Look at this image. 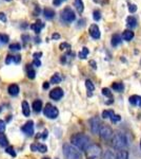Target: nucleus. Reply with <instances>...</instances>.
<instances>
[{
	"label": "nucleus",
	"mask_w": 141,
	"mask_h": 159,
	"mask_svg": "<svg viewBox=\"0 0 141 159\" xmlns=\"http://www.w3.org/2000/svg\"><path fill=\"white\" fill-rule=\"evenodd\" d=\"M61 80H62V78H61L60 74L55 73L52 78H51V83H52V84H59L61 82Z\"/></svg>",
	"instance_id": "bb28decb"
},
{
	"label": "nucleus",
	"mask_w": 141,
	"mask_h": 159,
	"mask_svg": "<svg viewBox=\"0 0 141 159\" xmlns=\"http://www.w3.org/2000/svg\"><path fill=\"white\" fill-rule=\"evenodd\" d=\"M99 135L103 140H110L113 137V129L107 125H101Z\"/></svg>",
	"instance_id": "0eeeda50"
},
{
	"label": "nucleus",
	"mask_w": 141,
	"mask_h": 159,
	"mask_svg": "<svg viewBox=\"0 0 141 159\" xmlns=\"http://www.w3.org/2000/svg\"><path fill=\"white\" fill-rule=\"evenodd\" d=\"M6 153L9 154V155L13 156V157H16V152H15V151H14V148H13L12 147L6 148Z\"/></svg>",
	"instance_id": "e433bc0d"
},
{
	"label": "nucleus",
	"mask_w": 141,
	"mask_h": 159,
	"mask_svg": "<svg viewBox=\"0 0 141 159\" xmlns=\"http://www.w3.org/2000/svg\"><path fill=\"white\" fill-rule=\"evenodd\" d=\"M21 61V56L20 55H15L14 56V63L15 64H19Z\"/></svg>",
	"instance_id": "c03bdc74"
},
{
	"label": "nucleus",
	"mask_w": 141,
	"mask_h": 159,
	"mask_svg": "<svg viewBox=\"0 0 141 159\" xmlns=\"http://www.w3.org/2000/svg\"><path fill=\"white\" fill-rule=\"evenodd\" d=\"M52 38L53 39H59V38H60V35H59L58 33H54L52 35Z\"/></svg>",
	"instance_id": "8fccbe9b"
},
{
	"label": "nucleus",
	"mask_w": 141,
	"mask_h": 159,
	"mask_svg": "<svg viewBox=\"0 0 141 159\" xmlns=\"http://www.w3.org/2000/svg\"><path fill=\"white\" fill-rule=\"evenodd\" d=\"M73 57H74V53L71 52V51H68L66 54L61 56L60 61H61V63H63V64H65V63H68V61H70L71 60H73Z\"/></svg>",
	"instance_id": "a211bd4d"
},
{
	"label": "nucleus",
	"mask_w": 141,
	"mask_h": 159,
	"mask_svg": "<svg viewBox=\"0 0 141 159\" xmlns=\"http://www.w3.org/2000/svg\"><path fill=\"white\" fill-rule=\"evenodd\" d=\"M89 35H91L94 39H99L100 36H101L99 27L97 25H95V24L91 25V27H89Z\"/></svg>",
	"instance_id": "1a4fd4ad"
},
{
	"label": "nucleus",
	"mask_w": 141,
	"mask_h": 159,
	"mask_svg": "<svg viewBox=\"0 0 141 159\" xmlns=\"http://www.w3.org/2000/svg\"><path fill=\"white\" fill-rule=\"evenodd\" d=\"M35 76H36V72L34 69L32 67H27V78L33 80V79H35Z\"/></svg>",
	"instance_id": "7c9ffc66"
},
{
	"label": "nucleus",
	"mask_w": 141,
	"mask_h": 159,
	"mask_svg": "<svg viewBox=\"0 0 141 159\" xmlns=\"http://www.w3.org/2000/svg\"><path fill=\"white\" fill-rule=\"evenodd\" d=\"M22 112L25 117H29L30 114H31V110H30V105L27 103V101H23L22 102Z\"/></svg>",
	"instance_id": "4be33fe9"
},
{
	"label": "nucleus",
	"mask_w": 141,
	"mask_h": 159,
	"mask_svg": "<svg viewBox=\"0 0 141 159\" xmlns=\"http://www.w3.org/2000/svg\"><path fill=\"white\" fill-rule=\"evenodd\" d=\"M89 53V51L88 48H86V47H83V48H82V50H81L80 52H79V57H80L81 60H84V58L88 57Z\"/></svg>",
	"instance_id": "cd10ccee"
},
{
	"label": "nucleus",
	"mask_w": 141,
	"mask_h": 159,
	"mask_svg": "<svg viewBox=\"0 0 141 159\" xmlns=\"http://www.w3.org/2000/svg\"><path fill=\"white\" fill-rule=\"evenodd\" d=\"M59 48H60V50H68V49H71V45L68 43H62L59 46Z\"/></svg>",
	"instance_id": "c9c22d12"
},
{
	"label": "nucleus",
	"mask_w": 141,
	"mask_h": 159,
	"mask_svg": "<svg viewBox=\"0 0 141 159\" xmlns=\"http://www.w3.org/2000/svg\"><path fill=\"white\" fill-rule=\"evenodd\" d=\"M114 115H115L114 110H104V111L102 112V118H103V119H109V118H112Z\"/></svg>",
	"instance_id": "c85d7f7f"
},
{
	"label": "nucleus",
	"mask_w": 141,
	"mask_h": 159,
	"mask_svg": "<svg viewBox=\"0 0 141 159\" xmlns=\"http://www.w3.org/2000/svg\"><path fill=\"white\" fill-rule=\"evenodd\" d=\"M44 24H43V22L41 21V20H39L38 19L37 21L36 22H34V24H33L32 25H31V29H32L33 31H34V32L36 33V34H39L40 32H41V30L43 29V28H44Z\"/></svg>",
	"instance_id": "f8f14e48"
},
{
	"label": "nucleus",
	"mask_w": 141,
	"mask_h": 159,
	"mask_svg": "<svg viewBox=\"0 0 141 159\" xmlns=\"http://www.w3.org/2000/svg\"><path fill=\"white\" fill-rule=\"evenodd\" d=\"M102 94H103V96H106V97H107V98H111V99H112V97H113L112 92H111V90H110L109 88H103V89H102Z\"/></svg>",
	"instance_id": "f704fd0d"
},
{
	"label": "nucleus",
	"mask_w": 141,
	"mask_h": 159,
	"mask_svg": "<svg viewBox=\"0 0 141 159\" xmlns=\"http://www.w3.org/2000/svg\"><path fill=\"white\" fill-rule=\"evenodd\" d=\"M120 119H121V117L119 116V115H114L112 118H111V120H112V122L113 123H116V122H119L120 121Z\"/></svg>",
	"instance_id": "4c0bfd02"
},
{
	"label": "nucleus",
	"mask_w": 141,
	"mask_h": 159,
	"mask_svg": "<svg viewBox=\"0 0 141 159\" xmlns=\"http://www.w3.org/2000/svg\"><path fill=\"white\" fill-rule=\"evenodd\" d=\"M89 142H91L89 137L84 134H81V133L75 134L71 137V143L80 151L88 150V148L89 147Z\"/></svg>",
	"instance_id": "f257e3e1"
},
{
	"label": "nucleus",
	"mask_w": 141,
	"mask_h": 159,
	"mask_svg": "<svg viewBox=\"0 0 141 159\" xmlns=\"http://www.w3.org/2000/svg\"><path fill=\"white\" fill-rule=\"evenodd\" d=\"M0 43H1V34H0Z\"/></svg>",
	"instance_id": "864d4df0"
},
{
	"label": "nucleus",
	"mask_w": 141,
	"mask_h": 159,
	"mask_svg": "<svg viewBox=\"0 0 141 159\" xmlns=\"http://www.w3.org/2000/svg\"><path fill=\"white\" fill-rule=\"evenodd\" d=\"M7 91H9V93L11 94V96L15 97L19 93V87H18V85H16V84H12V85L9 86Z\"/></svg>",
	"instance_id": "dca6fc26"
},
{
	"label": "nucleus",
	"mask_w": 141,
	"mask_h": 159,
	"mask_svg": "<svg viewBox=\"0 0 141 159\" xmlns=\"http://www.w3.org/2000/svg\"><path fill=\"white\" fill-rule=\"evenodd\" d=\"M32 65L35 66V67H40V66H41V61H40L39 60H35V58H34V61H33Z\"/></svg>",
	"instance_id": "ea45409f"
},
{
	"label": "nucleus",
	"mask_w": 141,
	"mask_h": 159,
	"mask_svg": "<svg viewBox=\"0 0 141 159\" xmlns=\"http://www.w3.org/2000/svg\"><path fill=\"white\" fill-rule=\"evenodd\" d=\"M74 4H75V7H76L77 12H78L79 14H81V13L83 12V10H84V6H83L82 0H75Z\"/></svg>",
	"instance_id": "aec40b11"
},
{
	"label": "nucleus",
	"mask_w": 141,
	"mask_h": 159,
	"mask_svg": "<svg viewBox=\"0 0 141 159\" xmlns=\"http://www.w3.org/2000/svg\"><path fill=\"white\" fill-rule=\"evenodd\" d=\"M89 65L92 66V68H93V69H96L97 68L96 61H89Z\"/></svg>",
	"instance_id": "09e8293b"
},
{
	"label": "nucleus",
	"mask_w": 141,
	"mask_h": 159,
	"mask_svg": "<svg viewBox=\"0 0 141 159\" xmlns=\"http://www.w3.org/2000/svg\"><path fill=\"white\" fill-rule=\"evenodd\" d=\"M112 144L116 150H123L124 148L129 145V139H127L126 135L124 133L118 132L113 136Z\"/></svg>",
	"instance_id": "f03ea898"
},
{
	"label": "nucleus",
	"mask_w": 141,
	"mask_h": 159,
	"mask_svg": "<svg viewBox=\"0 0 141 159\" xmlns=\"http://www.w3.org/2000/svg\"><path fill=\"white\" fill-rule=\"evenodd\" d=\"M116 159H129V153L125 150H120L116 155Z\"/></svg>",
	"instance_id": "b1692460"
},
{
	"label": "nucleus",
	"mask_w": 141,
	"mask_h": 159,
	"mask_svg": "<svg viewBox=\"0 0 141 159\" xmlns=\"http://www.w3.org/2000/svg\"><path fill=\"white\" fill-rule=\"evenodd\" d=\"M129 11H130L131 13H135L136 11H137V6H136V4H130Z\"/></svg>",
	"instance_id": "58836bf2"
},
{
	"label": "nucleus",
	"mask_w": 141,
	"mask_h": 159,
	"mask_svg": "<svg viewBox=\"0 0 141 159\" xmlns=\"http://www.w3.org/2000/svg\"><path fill=\"white\" fill-rule=\"evenodd\" d=\"M126 25L130 29H135L137 27V19L135 16H130L126 18Z\"/></svg>",
	"instance_id": "2eb2a0df"
},
{
	"label": "nucleus",
	"mask_w": 141,
	"mask_h": 159,
	"mask_svg": "<svg viewBox=\"0 0 141 159\" xmlns=\"http://www.w3.org/2000/svg\"><path fill=\"white\" fill-rule=\"evenodd\" d=\"M76 19L75 12L71 9L70 7H66L61 11L60 13V20L65 25H68L71 22H73Z\"/></svg>",
	"instance_id": "20e7f679"
},
{
	"label": "nucleus",
	"mask_w": 141,
	"mask_h": 159,
	"mask_svg": "<svg viewBox=\"0 0 141 159\" xmlns=\"http://www.w3.org/2000/svg\"><path fill=\"white\" fill-rule=\"evenodd\" d=\"M22 40H23L24 43H27L30 40V36L29 35H22Z\"/></svg>",
	"instance_id": "de8ad7c7"
},
{
	"label": "nucleus",
	"mask_w": 141,
	"mask_h": 159,
	"mask_svg": "<svg viewBox=\"0 0 141 159\" xmlns=\"http://www.w3.org/2000/svg\"><path fill=\"white\" fill-rule=\"evenodd\" d=\"M63 97V90L61 88H54L52 91L50 92V98L55 100V101H58V100H60L61 98Z\"/></svg>",
	"instance_id": "9d476101"
},
{
	"label": "nucleus",
	"mask_w": 141,
	"mask_h": 159,
	"mask_svg": "<svg viewBox=\"0 0 141 159\" xmlns=\"http://www.w3.org/2000/svg\"><path fill=\"white\" fill-rule=\"evenodd\" d=\"M133 37H134V32L131 30H125L124 32L122 33V38H123L124 40H126V42L132 40Z\"/></svg>",
	"instance_id": "f3484780"
},
{
	"label": "nucleus",
	"mask_w": 141,
	"mask_h": 159,
	"mask_svg": "<svg viewBox=\"0 0 141 159\" xmlns=\"http://www.w3.org/2000/svg\"><path fill=\"white\" fill-rule=\"evenodd\" d=\"M42 108V102L40 100H36L33 103V109H34L35 112H39Z\"/></svg>",
	"instance_id": "393cba45"
},
{
	"label": "nucleus",
	"mask_w": 141,
	"mask_h": 159,
	"mask_svg": "<svg viewBox=\"0 0 141 159\" xmlns=\"http://www.w3.org/2000/svg\"><path fill=\"white\" fill-rule=\"evenodd\" d=\"M47 137H48V130H44V132L42 133V139H45Z\"/></svg>",
	"instance_id": "603ef678"
},
{
	"label": "nucleus",
	"mask_w": 141,
	"mask_h": 159,
	"mask_svg": "<svg viewBox=\"0 0 141 159\" xmlns=\"http://www.w3.org/2000/svg\"><path fill=\"white\" fill-rule=\"evenodd\" d=\"M12 61H14V56H13V55H7V57L6 60V64H11Z\"/></svg>",
	"instance_id": "37998d69"
},
{
	"label": "nucleus",
	"mask_w": 141,
	"mask_h": 159,
	"mask_svg": "<svg viewBox=\"0 0 141 159\" xmlns=\"http://www.w3.org/2000/svg\"><path fill=\"white\" fill-rule=\"evenodd\" d=\"M6 1H12V0H6Z\"/></svg>",
	"instance_id": "6e6d98bb"
},
{
	"label": "nucleus",
	"mask_w": 141,
	"mask_h": 159,
	"mask_svg": "<svg viewBox=\"0 0 141 159\" xmlns=\"http://www.w3.org/2000/svg\"><path fill=\"white\" fill-rule=\"evenodd\" d=\"M130 103L132 105H134V106H136V105H141V97L140 96H132L130 98Z\"/></svg>",
	"instance_id": "5701e85b"
},
{
	"label": "nucleus",
	"mask_w": 141,
	"mask_h": 159,
	"mask_svg": "<svg viewBox=\"0 0 141 159\" xmlns=\"http://www.w3.org/2000/svg\"><path fill=\"white\" fill-rule=\"evenodd\" d=\"M7 144H9V141H7L6 136L0 135V145H1V147H6Z\"/></svg>",
	"instance_id": "473e14b6"
},
{
	"label": "nucleus",
	"mask_w": 141,
	"mask_h": 159,
	"mask_svg": "<svg viewBox=\"0 0 141 159\" xmlns=\"http://www.w3.org/2000/svg\"><path fill=\"white\" fill-rule=\"evenodd\" d=\"M43 114H44L45 117L50 118V119H55V118L58 117L59 111L57 109V107L53 106L52 104H47L43 109Z\"/></svg>",
	"instance_id": "423d86ee"
},
{
	"label": "nucleus",
	"mask_w": 141,
	"mask_h": 159,
	"mask_svg": "<svg viewBox=\"0 0 141 159\" xmlns=\"http://www.w3.org/2000/svg\"><path fill=\"white\" fill-rule=\"evenodd\" d=\"M42 87L44 89H48V87H50V83H48V82H44V83H43V85H42Z\"/></svg>",
	"instance_id": "3c124183"
},
{
	"label": "nucleus",
	"mask_w": 141,
	"mask_h": 159,
	"mask_svg": "<svg viewBox=\"0 0 141 159\" xmlns=\"http://www.w3.org/2000/svg\"><path fill=\"white\" fill-rule=\"evenodd\" d=\"M112 88L114 89L115 91H117V92H121L122 90H123L124 86H123V84H122V83H120V82H117V83L113 84Z\"/></svg>",
	"instance_id": "a878e982"
},
{
	"label": "nucleus",
	"mask_w": 141,
	"mask_h": 159,
	"mask_svg": "<svg viewBox=\"0 0 141 159\" xmlns=\"http://www.w3.org/2000/svg\"><path fill=\"white\" fill-rule=\"evenodd\" d=\"M43 16H44L45 19L52 20L55 17V11L53 9H50V7H45L43 10Z\"/></svg>",
	"instance_id": "4468645a"
},
{
	"label": "nucleus",
	"mask_w": 141,
	"mask_h": 159,
	"mask_svg": "<svg viewBox=\"0 0 141 159\" xmlns=\"http://www.w3.org/2000/svg\"><path fill=\"white\" fill-rule=\"evenodd\" d=\"M31 150L33 152H40V153H45L48 151V148L47 145L44 144H41V143H36V144H32L31 145Z\"/></svg>",
	"instance_id": "ddd939ff"
},
{
	"label": "nucleus",
	"mask_w": 141,
	"mask_h": 159,
	"mask_svg": "<svg viewBox=\"0 0 141 159\" xmlns=\"http://www.w3.org/2000/svg\"><path fill=\"white\" fill-rule=\"evenodd\" d=\"M40 56H42V52H36L33 54V57H34L35 60H39Z\"/></svg>",
	"instance_id": "49530a36"
},
{
	"label": "nucleus",
	"mask_w": 141,
	"mask_h": 159,
	"mask_svg": "<svg viewBox=\"0 0 141 159\" xmlns=\"http://www.w3.org/2000/svg\"><path fill=\"white\" fill-rule=\"evenodd\" d=\"M103 159H115V155L112 151L107 150L103 154Z\"/></svg>",
	"instance_id": "c756f323"
},
{
	"label": "nucleus",
	"mask_w": 141,
	"mask_h": 159,
	"mask_svg": "<svg viewBox=\"0 0 141 159\" xmlns=\"http://www.w3.org/2000/svg\"><path fill=\"white\" fill-rule=\"evenodd\" d=\"M122 38L119 34H114L112 36V46L113 47H117L119 43H121Z\"/></svg>",
	"instance_id": "6ab92c4d"
},
{
	"label": "nucleus",
	"mask_w": 141,
	"mask_h": 159,
	"mask_svg": "<svg viewBox=\"0 0 141 159\" xmlns=\"http://www.w3.org/2000/svg\"><path fill=\"white\" fill-rule=\"evenodd\" d=\"M6 130V123H4L2 120H0V133L4 132Z\"/></svg>",
	"instance_id": "a19ab883"
},
{
	"label": "nucleus",
	"mask_w": 141,
	"mask_h": 159,
	"mask_svg": "<svg viewBox=\"0 0 141 159\" xmlns=\"http://www.w3.org/2000/svg\"><path fill=\"white\" fill-rule=\"evenodd\" d=\"M21 49V46H20V43H11L10 45V50L11 51H18Z\"/></svg>",
	"instance_id": "72a5a7b5"
},
{
	"label": "nucleus",
	"mask_w": 141,
	"mask_h": 159,
	"mask_svg": "<svg viewBox=\"0 0 141 159\" xmlns=\"http://www.w3.org/2000/svg\"><path fill=\"white\" fill-rule=\"evenodd\" d=\"M63 1H66V0H53V4L55 7H59Z\"/></svg>",
	"instance_id": "79ce46f5"
},
{
	"label": "nucleus",
	"mask_w": 141,
	"mask_h": 159,
	"mask_svg": "<svg viewBox=\"0 0 141 159\" xmlns=\"http://www.w3.org/2000/svg\"><path fill=\"white\" fill-rule=\"evenodd\" d=\"M63 155L66 159H81L80 151L71 144L63 145Z\"/></svg>",
	"instance_id": "7ed1b4c3"
},
{
	"label": "nucleus",
	"mask_w": 141,
	"mask_h": 159,
	"mask_svg": "<svg viewBox=\"0 0 141 159\" xmlns=\"http://www.w3.org/2000/svg\"><path fill=\"white\" fill-rule=\"evenodd\" d=\"M102 155V150L98 144L89 145L86 150V157L88 159H100Z\"/></svg>",
	"instance_id": "39448f33"
},
{
	"label": "nucleus",
	"mask_w": 141,
	"mask_h": 159,
	"mask_svg": "<svg viewBox=\"0 0 141 159\" xmlns=\"http://www.w3.org/2000/svg\"><path fill=\"white\" fill-rule=\"evenodd\" d=\"M0 111H1V107H0Z\"/></svg>",
	"instance_id": "4d7b16f0"
},
{
	"label": "nucleus",
	"mask_w": 141,
	"mask_h": 159,
	"mask_svg": "<svg viewBox=\"0 0 141 159\" xmlns=\"http://www.w3.org/2000/svg\"><path fill=\"white\" fill-rule=\"evenodd\" d=\"M85 86H86V89H88V91H89L88 96L91 97L92 93H93V91H94V89H95V86H94L93 82L89 81V80H86V81H85Z\"/></svg>",
	"instance_id": "412c9836"
},
{
	"label": "nucleus",
	"mask_w": 141,
	"mask_h": 159,
	"mask_svg": "<svg viewBox=\"0 0 141 159\" xmlns=\"http://www.w3.org/2000/svg\"><path fill=\"white\" fill-rule=\"evenodd\" d=\"M140 145H141V140H140Z\"/></svg>",
	"instance_id": "13d9d810"
},
{
	"label": "nucleus",
	"mask_w": 141,
	"mask_h": 159,
	"mask_svg": "<svg viewBox=\"0 0 141 159\" xmlns=\"http://www.w3.org/2000/svg\"><path fill=\"white\" fill-rule=\"evenodd\" d=\"M89 125H91V130L93 132V134H99L100 129H101V122H100L99 118L94 117L89 120Z\"/></svg>",
	"instance_id": "6e6552de"
},
{
	"label": "nucleus",
	"mask_w": 141,
	"mask_h": 159,
	"mask_svg": "<svg viewBox=\"0 0 141 159\" xmlns=\"http://www.w3.org/2000/svg\"><path fill=\"white\" fill-rule=\"evenodd\" d=\"M93 18L95 21H99V20L101 19V12H100L99 10H95L93 12Z\"/></svg>",
	"instance_id": "2f4dec72"
},
{
	"label": "nucleus",
	"mask_w": 141,
	"mask_h": 159,
	"mask_svg": "<svg viewBox=\"0 0 141 159\" xmlns=\"http://www.w3.org/2000/svg\"><path fill=\"white\" fill-rule=\"evenodd\" d=\"M0 20H1L2 22H6V16L4 13H1L0 12Z\"/></svg>",
	"instance_id": "a18cd8bd"
},
{
	"label": "nucleus",
	"mask_w": 141,
	"mask_h": 159,
	"mask_svg": "<svg viewBox=\"0 0 141 159\" xmlns=\"http://www.w3.org/2000/svg\"><path fill=\"white\" fill-rule=\"evenodd\" d=\"M43 159H50V158H48V157H47V158H43Z\"/></svg>",
	"instance_id": "5fc2aeb1"
},
{
	"label": "nucleus",
	"mask_w": 141,
	"mask_h": 159,
	"mask_svg": "<svg viewBox=\"0 0 141 159\" xmlns=\"http://www.w3.org/2000/svg\"><path fill=\"white\" fill-rule=\"evenodd\" d=\"M21 129H22V132H23L25 135L32 136L33 134H34V122H33V121L27 122L23 126H22Z\"/></svg>",
	"instance_id": "9b49d317"
}]
</instances>
